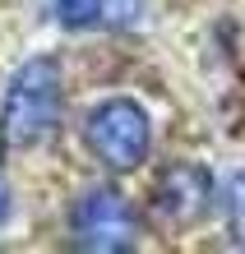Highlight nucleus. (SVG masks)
Returning a JSON list of instances; mask_svg holds the SVG:
<instances>
[{
    "instance_id": "423d86ee",
    "label": "nucleus",
    "mask_w": 245,
    "mask_h": 254,
    "mask_svg": "<svg viewBox=\"0 0 245 254\" xmlns=\"http://www.w3.org/2000/svg\"><path fill=\"white\" fill-rule=\"evenodd\" d=\"M227 222H232V241L245 250V171H236L232 181H227Z\"/></svg>"
},
{
    "instance_id": "f257e3e1",
    "label": "nucleus",
    "mask_w": 245,
    "mask_h": 254,
    "mask_svg": "<svg viewBox=\"0 0 245 254\" xmlns=\"http://www.w3.org/2000/svg\"><path fill=\"white\" fill-rule=\"evenodd\" d=\"M60 116H65V69L56 56H28L5 83L0 139L5 148H37L56 134Z\"/></svg>"
},
{
    "instance_id": "f03ea898",
    "label": "nucleus",
    "mask_w": 245,
    "mask_h": 254,
    "mask_svg": "<svg viewBox=\"0 0 245 254\" xmlns=\"http://www.w3.org/2000/svg\"><path fill=\"white\" fill-rule=\"evenodd\" d=\"M83 143L102 167L139 171L153 157V121L134 97H102L83 116Z\"/></svg>"
},
{
    "instance_id": "39448f33",
    "label": "nucleus",
    "mask_w": 245,
    "mask_h": 254,
    "mask_svg": "<svg viewBox=\"0 0 245 254\" xmlns=\"http://www.w3.org/2000/svg\"><path fill=\"white\" fill-rule=\"evenodd\" d=\"M51 19L70 33L93 28H120L130 19V0H51Z\"/></svg>"
},
{
    "instance_id": "7ed1b4c3",
    "label": "nucleus",
    "mask_w": 245,
    "mask_h": 254,
    "mask_svg": "<svg viewBox=\"0 0 245 254\" xmlns=\"http://www.w3.org/2000/svg\"><path fill=\"white\" fill-rule=\"evenodd\" d=\"M70 245L88 254L134 250V213L116 185H88L70 208Z\"/></svg>"
},
{
    "instance_id": "20e7f679",
    "label": "nucleus",
    "mask_w": 245,
    "mask_h": 254,
    "mask_svg": "<svg viewBox=\"0 0 245 254\" xmlns=\"http://www.w3.org/2000/svg\"><path fill=\"white\" fill-rule=\"evenodd\" d=\"M153 199H158V213L166 222H194L213 203V176L204 167H194V162H176L171 171H162Z\"/></svg>"
},
{
    "instance_id": "0eeeda50",
    "label": "nucleus",
    "mask_w": 245,
    "mask_h": 254,
    "mask_svg": "<svg viewBox=\"0 0 245 254\" xmlns=\"http://www.w3.org/2000/svg\"><path fill=\"white\" fill-rule=\"evenodd\" d=\"M9 217H14V190L5 185V176H0V227H5Z\"/></svg>"
}]
</instances>
